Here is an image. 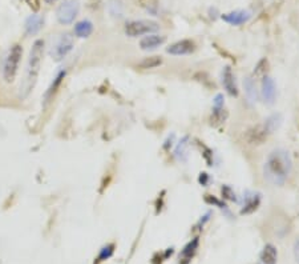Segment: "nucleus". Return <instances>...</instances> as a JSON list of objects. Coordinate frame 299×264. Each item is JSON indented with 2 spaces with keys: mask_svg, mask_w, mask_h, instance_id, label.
<instances>
[{
  "mask_svg": "<svg viewBox=\"0 0 299 264\" xmlns=\"http://www.w3.org/2000/svg\"><path fill=\"white\" fill-rule=\"evenodd\" d=\"M166 40L165 36L162 35H156V34H149L146 35L145 38H142L140 40V47L144 51H149V49H156L158 48L160 45H162Z\"/></svg>",
  "mask_w": 299,
  "mask_h": 264,
  "instance_id": "nucleus-13",
  "label": "nucleus"
},
{
  "mask_svg": "<svg viewBox=\"0 0 299 264\" xmlns=\"http://www.w3.org/2000/svg\"><path fill=\"white\" fill-rule=\"evenodd\" d=\"M195 49V44L189 39H183L179 42L173 43L166 48V52L174 56H182V55H189Z\"/></svg>",
  "mask_w": 299,
  "mask_h": 264,
  "instance_id": "nucleus-9",
  "label": "nucleus"
},
{
  "mask_svg": "<svg viewBox=\"0 0 299 264\" xmlns=\"http://www.w3.org/2000/svg\"><path fill=\"white\" fill-rule=\"evenodd\" d=\"M73 49V38L69 34L60 35L56 43L52 45L49 51V55L55 61H61L64 57L68 56V53Z\"/></svg>",
  "mask_w": 299,
  "mask_h": 264,
  "instance_id": "nucleus-6",
  "label": "nucleus"
},
{
  "mask_svg": "<svg viewBox=\"0 0 299 264\" xmlns=\"http://www.w3.org/2000/svg\"><path fill=\"white\" fill-rule=\"evenodd\" d=\"M44 26V18L40 15H31L28 19L26 20L24 28H26L27 35H36L39 31Z\"/></svg>",
  "mask_w": 299,
  "mask_h": 264,
  "instance_id": "nucleus-14",
  "label": "nucleus"
},
{
  "mask_svg": "<svg viewBox=\"0 0 299 264\" xmlns=\"http://www.w3.org/2000/svg\"><path fill=\"white\" fill-rule=\"evenodd\" d=\"M93 32V24L89 20H81L75 24V35L80 39H85Z\"/></svg>",
  "mask_w": 299,
  "mask_h": 264,
  "instance_id": "nucleus-16",
  "label": "nucleus"
},
{
  "mask_svg": "<svg viewBox=\"0 0 299 264\" xmlns=\"http://www.w3.org/2000/svg\"><path fill=\"white\" fill-rule=\"evenodd\" d=\"M278 252L273 244H266L261 252V260L263 264H277Z\"/></svg>",
  "mask_w": 299,
  "mask_h": 264,
  "instance_id": "nucleus-17",
  "label": "nucleus"
},
{
  "mask_svg": "<svg viewBox=\"0 0 299 264\" xmlns=\"http://www.w3.org/2000/svg\"><path fill=\"white\" fill-rule=\"evenodd\" d=\"M113 249H115V245L113 244H108L107 247H104V248L101 249L100 255H98V261H103V260H107V259H109V257L112 256L113 253Z\"/></svg>",
  "mask_w": 299,
  "mask_h": 264,
  "instance_id": "nucleus-24",
  "label": "nucleus"
},
{
  "mask_svg": "<svg viewBox=\"0 0 299 264\" xmlns=\"http://www.w3.org/2000/svg\"><path fill=\"white\" fill-rule=\"evenodd\" d=\"M291 168L292 160L288 152L284 150H274L263 166V174L271 184L282 185L287 180Z\"/></svg>",
  "mask_w": 299,
  "mask_h": 264,
  "instance_id": "nucleus-1",
  "label": "nucleus"
},
{
  "mask_svg": "<svg viewBox=\"0 0 299 264\" xmlns=\"http://www.w3.org/2000/svg\"><path fill=\"white\" fill-rule=\"evenodd\" d=\"M294 256H295L296 263L299 264V239L295 242V244H294Z\"/></svg>",
  "mask_w": 299,
  "mask_h": 264,
  "instance_id": "nucleus-29",
  "label": "nucleus"
},
{
  "mask_svg": "<svg viewBox=\"0 0 299 264\" xmlns=\"http://www.w3.org/2000/svg\"><path fill=\"white\" fill-rule=\"evenodd\" d=\"M243 87H245V94H246V98L249 100L250 104H254L257 102V98H258V95H257V87H255V83L253 78H246V79L243 80Z\"/></svg>",
  "mask_w": 299,
  "mask_h": 264,
  "instance_id": "nucleus-20",
  "label": "nucleus"
},
{
  "mask_svg": "<svg viewBox=\"0 0 299 264\" xmlns=\"http://www.w3.org/2000/svg\"><path fill=\"white\" fill-rule=\"evenodd\" d=\"M266 71H267V60H266V59H262V60L259 61L258 64H257V67H255L254 74L257 76L265 75Z\"/></svg>",
  "mask_w": 299,
  "mask_h": 264,
  "instance_id": "nucleus-26",
  "label": "nucleus"
},
{
  "mask_svg": "<svg viewBox=\"0 0 299 264\" xmlns=\"http://www.w3.org/2000/svg\"><path fill=\"white\" fill-rule=\"evenodd\" d=\"M226 117H228V113H226L225 108H213V113H212L210 120H212V124L218 125L221 123H224Z\"/></svg>",
  "mask_w": 299,
  "mask_h": 264,
  "instance_id": "nucleus-23",
  "label": "nucleus"
},
{
  "mask_svg": "<svg viewBox=\"0 0 299 264\" xmlns=\"http://www.w3.org/2000/svg\"><path fill=\"white\" fill-rule=\"evenodd\" d=\"M222 196L225 197V199H229L232 200V202H237V196L236 193L233 192V189L229 187V185H224L222 187Z\"/></svg>",
  "mask_w": 299,
  "mask_h": 264,
  "instance_id": "nucleus-25",
  "label": "nucleus"
},
{
  "mask_svg": "<svg viewBox=\"0 0 299 264\" xmlns=\"http://www.w3.org/2000/svg\"><path fill=\"white\" fill-rule=\"evenodd\" d=\"M262 99L266 104H274L275 102V98H277V86H275V82H274L273 78L270 76H263V80H262Z\"/></svg>",
  "mask_w": 299,
  "mask_h": 264,
  "instance_id": "nucleus-7",
  "label": "nucleus"
},
{
  "mask_svg": "<svg viewBox=\"0 0 299 264\" xmlns=\"http://www.w3.org/2000/svg\"><path fill=\"white\" fill-rule=\"evenodd\" d=\"M208 180H209V176H208V174H201L200 175V183H201L202 185H206L208 184Z\"/></svg>",
  "mask_w": 299,
  "mask_h": 264,
  "instance_id": "nucleus-30",
  "label": "nucleus"
},
{
  "mask_svg": "<svg viewBox=\"0 0 299 264\" xmlns=\"http://www.w3.org/2000/svg\"><path fill=\"white\" fill-rule=\"evenodd\" d=\"M198 239L195 238L193 239L191 242L187 243L185 247H183L182 252L179 253V264H187L191 260V257L194 256L195 252H197V248H198Z\"/></svg>",
  "mask_w": 299,
  "mask_h": 264,
  "instance_id": "nucleus-15",
  "label": "nucleus"
},
{
  "mask_svg": "<svg viewBox=\"0 0 299 264\" xmlns=\"http://www.w3.org/2000/svg\"><path fill=\"white\" fill-rule=\"evenodd\" d=\"M80 11V6L77 0H64L56 10V19L60 24L68 26L75 22Z\"/></svg>",
  "mask_w": 299,
  "mask_h": 264,
  "instance_id": "nucleus-4",
  "label": "nucleus"
},
{
  "mask_svg": "<svg viewBox=\"0 0 299 264\" xmlns=\"http://www.w3.org/2000/svg\"><path fill=\"white\" fill-rule=\"evenodd\" d=\"M65 75H67V70H61V71H60V72H57V75L55 76V79H53L52 84L49 86L48 91L45 92V95H44L45 102H48L49 99L52 98L53 95L56 94L57 88L60 87V84H61L63 79H64V78H65Z\"/></svg>",
  "mask_w": 299,
  "mask_h": 264,
  "instance_id": "nucleus-19",
  "label": "nucleus"
},
{
  "mask_svg": "<svg viewBox=\"0 0 299 264\" xmlns=\"http://www.w3.org/2000/svg\"><path fill=\"white\" fill-rule=\"evenodd\" d=\"M224 95L222 94H218L216 98H214V102H213V108H224Z\"/></svg>",
  "mask_w": 299,
  "mask_h": 264,
  "instance_id": "nucleus-27",
  "label": "nucleus"
},
{
  "mask_svg": "<svg viewBox=\"0 0 299 264\" xmlns=\"http://www.w3.org/2000/svg\"><path fill=\"white\" fill-rule=\"evenodd\" d=\"M160 26L157 23L150 22V20H133L127 23L125 26V34L129 38H139L142 35H149L157 32Z\"/></svg>",
  "mask_w": 299,
  "mask_h": 264,
  "instance_id": "nucleus-5",
  "label": "nucleus"
},
{
  "mask_svg": "<svg viewBox=\"0 0 299 264\" xmlns=\"http://www.w3.org/2000/svg\"><path fill=\"white\" fill-rule=\"evenodd\" d=\"M282 121H283V117H282L280 113H273V115H270V116L266 119L263 125H265L266 131L269 132V135H271L273 132H275L279 128Z\"/></svg>",
  "mask_w": 299,
  "mask_h": 264,
  "instance_id": "nucleus-18",
  "label": "nucleus"
},
{
  "mask_svg": "<svg viewBox=\"0 0 299 264\" xmlns=\"http://www.w3.org/2000/svg\"><path fill=\"white\" fill-rule=\"evenodd\" d=\"M205 200L208 202V203L210 204H216V206H218L220 208H226V204H224L222 202H220L218 199H216V197L210 196V195H206L205 196Z\"/></svg>",
  "mask_w": 299,
  "mask_h": 264,
  "instance_id": "nucleus-28",
  "label": "nucleus"
},
{
  "mask_svg": "<svg viewBox=\"0 0 299 264\" xmlns=\"http://www.w3.org/2000/svg\"><path fill=\"white\" fill-rule=\"evenodd\" d=\"M43 55H44V42L43 40H36L32 45L28 57V64H27V75L26 80L23 83V90L26 91L27 95L32 88H34L36 80H38L39 72H40L41 60H43Z\"/></svg>",
  "mask_w": 299,
  "mask_h": 264,
  "instance_id": "nucleus-2",
  "label": "nucleus"
},
{
  "mask_svg": "<svg viewBox=\"0 0 299 264\" xmlns=\"http://www.w3.org/2000/svg\"><path fill=\"white\" fill-rule=\"evenodd\" d=\"M243 208L241 210V214L242 215H247V214H251L254 212L257 208L259 207V203H261V195L255 192H250L247 191L243 196Z\"/></svg>",
  "mask_w": 299,
  "mask_h": 264,
  "instance_id": "nucleus-11",
  "label": "nucleus"
},
{
  "mask_svg": "<svg viewBox=\"0 0 299 264\" xmlns=\"http://www.w3.org/2000/svg\"><path fill=\"white\" fill-rule=\"evenodd\" d=\"M187 142H189V138L187 136H185L181 142L178 143V146H177L176 148V152H174V155H176V158L178 159L179 162H186L187 159Z\"/></svg>",
  "mask_w": 299,
  "mask_h": 264,
  "instance_id": "nucleus-21",
  "label": "nucleus"
},
{
  "mask_svg": "<svg viewBox=\"0 0 299 264\" xmlns=\"http://www.w3.org/2000/svg\"><path fill=\"white\" fill-rule=\"evenodd\" d=\"M269 138V132L266 131L265 125L258 124L251 127L245 134V139L247 140L249 144H254V146H259Z\"/></svg>",
  "mask_w": 299,
  "mask_h": 264,
  "instance_id": "nucleus-8",
  "label": "nucleus"
},
{
  "mask_svg": "<svg viewBox=\"0 0 299 264\" xmlns=\"http://www.w3.org/2000/svg\"><path fill=\"white\" fill-rule=\"evenodd\" d=\"M161 63H162V59L160 56H150L145 57L144 60L140 61L139 67L142 70H150V68H156L161 65Z\"/></svg>",
  "mask_w": 299,
  "mask_h": 264,
  "instance_id": "nucleus-22",
  "label": "nucleus"
},
{
  "mask_svg": "<svg viewBox=\"0 0 299 264\" xmlns=\"http://www.w3.org/2000/svg\"><path fill=\"white\" fill-rule=\"evenodd\" d=\"M23 57V47L20 44H15L10 49V52L4 59L3 63V78L7 83H12L18 75L20 60Z\"/></svg>",
  "mask_w": 299,
  "mask_h": 264,
  "instance_id": "nucleus-3",
  "label": "nucleus"
},
{
  "mask_svg": "<svg viewBox=\"0 0 299 264\" xmlns=\"http://www.w3.org/2000/svg\"><path fill=\"white\" fill-rule=\"evenodd\" d=\"M55 2H57V0H45V3H48V4H52L55 3Z\"/></svg>",
  "mask_w": 299,
  "mask_h": 264,
  "instance_id": "nucleus-31",
  "label": "nucleus"
},
{
  "mask_svg": "<svg viewBox=\"0 0 299 264\" xmlns=\"http://www.w3.org/2000/svg\"><path fill=\"white\" fill-rule=\"evenodd\" d=\"M250 12L238 10V11L225 14V15H222V19H224V22L232 24V26H241V24H245L247 20L250 19Z\"/></svg>",
  "mask_w": 299,
  "mask_h": 264,
  "instance_id": "nucleus-12",
  "label": "nucleus"
},
{
  "mask_svg": "<svg viewBox=\"0 0 299 264\" xmlns=\"http://www.w3.org/2000/svg\"><path fill=\"white\" fill-rule=\"evenodd\" d=\"M222 84H224L225 90L230 96H238V87H237L236 78L233 74L232 68L225 67L222 72Z\"/></svg>",
  "mask_w": 299,
  "mask_h": 264,
  "instance_id": "nucleus-10",
  "label": "nucleus"
}]
</instances>
